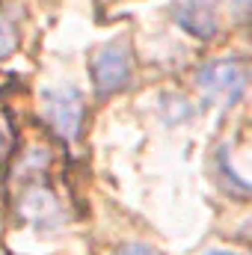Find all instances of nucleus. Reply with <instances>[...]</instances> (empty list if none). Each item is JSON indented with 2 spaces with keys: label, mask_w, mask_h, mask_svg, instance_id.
Listing matches in <instances>:
<instances>
[{
  "label": "nucleus",
  "mask_w": 252,
  "mask_h": 255,
  "mask_svg": "<svg viewBox=\"0 0 252 255\" xmlns=\"http://www.w3.org/2000/svg\"><path fill=\"white\" fill-rule=\"evenodd\" d=\"M196 86L208 101L232 107L250 86V68L238 60H214L196 71Z\"/></svg>",
  "instance_id": "obj_1"
},
{
  "label": "nucleus",
  "mask_w": 252,
  "mask_h": 255,
  "mask_svg": "<svg viewBox=\"0 0 252 255\" xmlns=\"http://www.w3.org/2000/svg\"><path fill=\"white\" fill-rule=\"evenodd\" d=\"M42 113H45V122L51 125V130L71 142L80 136V128H83V98L74 86H60V89H48L45 98H42Z\"/></svg>",
  "instance_id": "obj_2"
},
{
  "label": "nucleus",
  "mask_w": 252,
  "mask_h": 255,
  "mask_svg": "<svg viewBox=\"0 0 252 255\" xmlns=\"http://www.w3.org/2000/svg\"><path fill=\"white\" fill-rule=\"evenodd\" d=\"M92 80L98 95H113L119 89H125L130 80V51L122 42L104 45L101 51H95L92 57Z\"/></svg>",
  "instance_id": "obj_3"
},
{
  "label": "nucleus",
  "mask_w": 252,
  "mask_h": 255,
  "mask_svg": "<svg viewBox=\"0 0 252 255\" xmlns=\"http://www.w3.org/2000/svg\"><path fill=\"white\" fill-rule=\"evenodd\" d=\"M18 214L39 232H54L60 229L65 220L63 205L45 184H30L27 190L18 196Z\"/></svg>",
  "instance_id": "obj_4"
},
{
  "label": "nucleus",
  "mask_w": 252,
  "mask_h": 255,
  "mask_svg": "<svg viewBox=\"0 0 252 255\" xmlns=\"http://www.w3.org/2000/svg\"><path fill=\"white\" fill-rule=\"evenodd\" d=\"M178 24L187 33L199 36V39L214 36V30H217L214 0H181V6H178Z\"/></svg>",
  "instance_id": "obj_5"
},
{
  "label": "nucleus",
  "mask_w": 252,
  "mask_h": 255,
  "mask_svg": "<svg viewBox=\"0 0 252 255\" xmlns=\"http://www.w3.org/2000/svg\"><path fill=\"white\" fill-rule=\"evenodd\" d=\"M18 48V27L9 15H0V60H6Z\"/></svg>",
  "instance_id": "obj_6"
},
{
  "label": "nucleus",
  "mask_w": 252,
  "mask_h": 255,
  "mask_svg": "<svg viewBox=\"0 0 252 255\" xmlns=\"http://www.w3.org/2000/svg\"><path fill=\"white\" fill-rule=\"evenodd\" d=\"M113 255H157L154 250H148V247H139V244H133V247H119Z\"/></svg>",
  "instance_id": "obj_7"
},
{
  "label": "nucleus",
  "mask_w": 252,
  "mask_h": 255,
  "mask_svg": "<svg viewBox=\"0 0 252 255\" xmlns=\"http://www.w3.org/2000/svg\"><path fill=\"white\" fill-rule=\"evenodd\" d=\"M238 15H252V0H226Z\"/></svg>",
  "instance_id": "obj_8"
},
{
  "label": "nucleus",
  "mask_w": 252,
  "mask_h": 255,
  "mask_svg": "<svg viewBox=\"0 0 252 255\" xmlns=\"http://www.w3.org/2000/svg\"><path fill=\"white\" fill-rule=\"evenodd\" d=\"M202 255H244V253H235V250H208Z\"/></svg>",
  "instance_id": "obj_9"
},
{
  "label": "nucleus",
  "mask_w": 252,
  "mask_h": 255,
  "mask_svg": "<svg viewBox=\"0 0 252 255\" xmlns=\"http://www.w3.org/2000/svg\"><path fill=\"white\" fill-rule=\"evenodd\" d=\"M3 151H6V133H3V128H0V157H3Z\"/></svg>",
  "instance_id": "obj_10"
}]
</instances>
